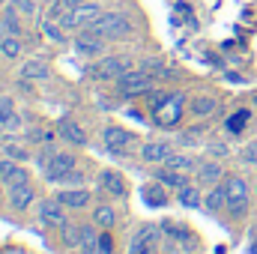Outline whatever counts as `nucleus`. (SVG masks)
<instances>
[{"mask_svg":"<svg viewBox=\"0 0 257 254\" xmlns=\"http://www.w3.org/2000/svg\"><path fill=\"white\" fill-rule=\"evenodd\" d=\"M251 254H257V239H254V242H251Z\"/></svg>","mask_w":257,"mask_h":254,"instance_id":"42","label":"nucleus"},{"mask_svg":"<svg viewBox=\"0 0 257 254\" xmlns=\"http://www.w3.org/2000/svg\"><path fill=\"white\" fill-rule=\"evenodd\" d=\"M141 194H144V200H147V206H156V209H162V206H168V191H165V183H159V180H153V183H147Z\"/></svg>","mask_w":257,"mask_h":254,"instance_id":"20","label":"nucleus"},{"mask_svg":"<svg viewBox=\"0 0 257 254\" xmlns=\"http://www.w3.org/2000/svg\"><path fill=\"white\" fill-rule=\"evenodd\" d=\"M0 36H21V21H18V12L12 6L0 15Z\"/></svg>","mask_w":257,"mask_h":254,"instance_id":"25","label":"nucleus"},{"mask_svg":"<svg viewBox=\"0 0 257 254\" xmlns=\"http://www.w3.org/2000/svg\"><path fill=\"white\" fill-rule=\"evenodd\" d=\"M203 206H206L209 212H221V209H227V191H224V183L212 186V189L203 194Z\"/></svg>","mask_w":257,"mask_h":254,"instance_id":"21","label":"nucleus"},{"mask_svg":"<svg viewBox=\"0 0 257 254\" xmlns=\"http://www.w3.org/2000/svg\"><path fill=\"white\" fill-rule=\"evenodd\" d=\"M194 180H197L200 189H212V186H218L224 180V168L218 162H200L197 171H194Z\"/></svg>","mask_w":257,"mask_h":254,"instance_id":"11","label":"nucleus"},{"mask_svg":"<svg viewBox=\"0 0 257 254\" xmlns=\"http://www.w3.org/2000/svg\"><path fill=\"white\" fill-rule=\"evenodd\" d=\"M90 212H93V224H99L102 230H111V227L117 224V212H114V206H108V203H99V206H93Z\"/></svg>","mask_w":257,"mask_h":254,"instance_id":"22","label":"nucleus"},{"mask_svg":"<svg viewBox=\"0 0 257 254\" xmlns=\"http://www.w3.org/2000/svg\"><path fill=\"white\" fill-rule=\"evenodd\" d=\"M63 186H81L84 183V174H78V171H72V174H66L63 180H60Z\"/></svg>","mask_w":257,"mask_h":254,"instance_id":"38","label":"nucleus"},{"mask_svg":"<svg viewBox=\"0 0 257 254\" xmlns=\"http://www.w3.org/2000/svg\"><path fill=\"white\" fill-rule=\"evenodd\" d=\"M57 135L63 138L66 144H72V147H87V132L81 129V123H75V120H60Z\"/></svg>","mask_w":257,"mask_h":254,"instance_id":"17","label":"nucleus"},{"mask_svg":"<svg viewBox=\"0 0 257 254\" xmlns=\"http://www.w3.org/2000/svg\"><path fill=\"white\" fill-rule=\"evenodd\" d=\"M57 230H60V242H63L66 248H78L81 245V224L66 221L63 227H57Z\"/></svg>","mask_w":257,"mask_h":254,"instance_id":"27","label":"nucleus"},{"mask_svg":"<svg viewBox=\"0 0 257 254\" xmlns=\"http://www.w3.org/2000/svg\"><path fill=\"white\" fill-rule=\"evenodd\" d=\"M102 15H105V9H102L99 3H93V0H90V3L72 6V9L63 15V21H60V24H63L66 30H87V27H93Z\"/></svg>","mask_w":257,"mask_h":254,"instance_id":"4","label":"nucleus"},{"mask_svg":"<svg viewBox=\"0 0 257 254\" xmlns=\"http://www.w3.org/2000/svg\"><path fill=\"white\" fill-rule=\"evenodd\" d=\"M0 197H3V180H0Z\"/></svg>","mask_w":257,"mask_h":254,"instance_id":"44","label":"nucleus"},{"mask_svg":"<svg viewBox=\"0 0 257 254\" xmlns=\"http://www.w3.org/2000/svg\"><path fill=\"white\" fill-rule=\"evenodd\" d=\"M90 33H96V36H102V39H111V42H117V39H128L132 36V18H128L126 12H105L93 27H87Z\"/></svg>","mask_w":257,"mask_h":254,"instance_id":"1","label":"nucleus"},{"mask_svg":"<svg viewBox=\"0 0 257 254\" xmlns=\"http://www.w3.org/2000/svg\"><path fill=\"white\" fill-rule=\"evenodd\" d=\"M105 42L108 39H102V36H96L90 30H81L78 39H75V51H78V57H102L105 54Z\"/></svg>","mask_w":257,"mask_h":254,"instance_id":"8","label":"nucleus"},{"mask_svg":"<svg viewBox=\"0 0 257 254\" xmlns=\"http://www.w3.org/2000/svg\"><path fill=\"white\" fill-rule=\"evenodd\" d=\"M54 197L63 203L66 209H87V206H90V191L84 189V186H75V189H60Z\"/></svg>","mask_w":257,"mask_h":254,"instance_id":"13","label":"nucleus"},{"mask_svg":"<svg viewBox=\"0 0 257 254\" xmlns=\"http://www.w3.org/2000/svg\"><path fill=\"white\" fill-rule=\"evenodd\" d=\"M159 236H162L159 224H141V227L135 230L132 242H138V245H156V242H159Z\"/></svg>","mask_w":257,"mask_h":254,"instance_id":"26","label":"nucleus"},{"mask_svg":"<svg viewBox=\"0 0 257 254\" xmlns=\"http://www.w3.org/2000/svg\"><path fill=\"white\" fill-rule=\"evenodd\" d=\"M189 114V102H186V93H171L156 111H153V120L156 126L162 129H174L183 123V117Z\"/></svg>","mask_w":257,"mask_h":254,"instance_id":"2","label":"nucleus"},{"mask_svg":"<svg viewBox=\"0 0 257 254\" xmlns=\"http://www.w3.org/2000/svg\"><path fill=\"white\" fill-rule=\"evenodd\" d=\"M0 180L3 186H21V183H30V171L18 162V159H0Z\"/></svg>","mask_w":257,"mask_h":254,"instance_id":"7","label":"nucleus"},{"mask_svg":"<svg viewBox=\"0 0 257 254\" xmlns=\"http://www.w3.org/2000/svg\"><path fill=\"white\" fill-rule=\"evenodd\" d=\"M42 33H45L51 42H66V27L60 21H54V18H45V21H42Z\"/></svg>","mask_w":257,"mask_h":254,"instance_id":"29","label":"nucleus"},{"mask_svg":"<svg viewBox=\"0 0 257 254\" xmlns=\"http://www.w3.org/2000/svg\"><path fill=\"white\" fill-rule=\"evenodd\" d=\"M224 191H227V203H248V183L242 177H227Z\"/></svg>","mask_w":257,"mask_h":254,"instance_id":"18","label":"nucleus"},{"mask_svg":"<svg viewBox=\"0 0 257 254\" xmlns=\"http://www.w3.org/2000/svg\"><path fill=\"white\" fill-rule=\"evenodd\" d=\"M251 105H254V108H257V93H254V96H251Z\"/></svg>","mask_w":257,"mask_h":254,"instance_id":"43","label":"nucleus"},{"mask_svg":"<svg viewBox=\"0 0 257 254\" xmlns=\"http://www.w3.org/2000/svg\"><path fill=\"white\" fill-rule=\"evenodd\" d=\"M153 90H156V81H153V75L144 72V69H128L126 75L117 78V93H120L123 99H138V96H147V93H153Z\"/></svg>","mask_w":257,"mask_h":254,"instance_id":"3","label":"nucleus"},{"mask_svg":"<svg viewBox=\"0 0 257 254\" xmlns=\"http://www.w3.org/2000/svg\"><path fill=\"white\" fill-rule=\"evenodd\" d=\"M21 78H27V81H45V78H51V69L45 60H27V63L21 66Z\"/></svg>","mask_w":257,"mask_h":254,"instance_id":"23","label":"nucleus"},{"mask_svg":"<svg viewBox=\"0 0 257 254\" xmlns=\"http://www.w3.org/2000/svg\"><path fill=\"white\" fill-rule=\"evenodd\" d=\"M99 224H81V254H99Z\"/></svg>","mask_w":257,"mask_h":254,"instance_id":"19","label":"nucleus"},{"mask_svg":"<svg viewBox=\"0 0 257 254\" xmlns=\"http://www.w3.org/2000/svg\"><path fill=\"white\" fill-rule=\"evenodd\" d=\"M174 153H177V150H174L171 144H165V141H150V144L141 147V159H144L147 165H165Z\"/></svg>","mask_w":257,"mask_h":254,"instance_id":"10","label":"nucleus"},{"mask_svg":"<svg viewBox=\"0 0 257 254\" xmlns=\"http://www.w3.org/2000/svg\"><path fill=\"white\" fill-rule=\"evenodd\" d=\"M177 203L186 206V209H197L203 206V194H200V186H183L177 191Z\"/></svg>","mask_w":257,"mask_h":254,"instance_id":"24","label":"nucleus"},{"mask_svg":"<svg viewBox=\"0 0 257 254\" xmlns=\"http://www.w3.org/2000/svg\"><path fill=\"white\" fill-rule=\"evenodd\" d=\"M9 6H12L18 15H27V18L36 15V0H9Z\"/></svg>","mask_w":257,"mask_h":254,"instance_id":"35","label":"nucleus"},{"mask_svg":"<svg viewBox=\"0 0 257 254\" xmlns=\"http://www.w3.org/2000/svg\"><path fill=\"white\" fill-rule=\"evenodd\" d=\"M6 156H9V159H18V162H21V159H27V153H24L21 147H15V144H9V147H6Z\"/></svg>","mask_w":257,"mask_h":254,"instance_id":"39","label":"nucleus"},{"mask_svg":"<svg viewBox=\"0 0 257 254\" xmlns=\"http://www.w3.org/2000/svg\"><path fill=\"white\" fill-rule=\"evenodd\" d=\"M0 54L15 60L21 54V36H0Z\"/></svg>","mask_w":257,"mask_h":254,"instance_id":"30","label":"nucleus"},{"mask_svg":"<svg viewBox=\"0 0 257 254\" xmlns=\"http://www.w3.org/2000/svg\"><path fill=\"white\" fill-rule=\"evenodd\" d=\"M254 194H257V183H254Z\"/></svg>","mask_w":257,"mask_h":254,"instance_id":"45","label":"nucleus"},{"mask_svg":"<svg viewBox=\"0 0 257 254\" xmlns=\"http://www.w3.org/2000/svg\"><path fill=\"white\" fill-rule=\"evenodd\" d=\"M102 144H105V150H111V153H126L132 150V144H135V132H128L123 126H105L102 129Z\"/></svg>","mask_w":257,"mask_h":254,"instance_id":"6","label":"nucleus"},{"mask_svg":"<svg viewBox=\"0 0 257 254\" xmlns=\"http://www.w3.org/2000/svg\"><path fill=\"white\" fill-rule=\"evenodd\" d=\"M66 6H81V3H90V0H63Z\"/></svg>","mask_w":257,"mask_h":254,"instance_id":"40","label":"nucleus"},{"mask_svg":"<svg viewBox=\"0 0 257 254\" xmlns=\"http://www.w3.org/2000/svg\"><path fill=\"white\" fill-rule=\"evenodd\" d=\"M248 120H251V111H248V108H239V111H236L224 126H227V132H233V135H236V132H242V129H245Z\"/></svg>","mask_w":257,"mask_h":254,"instance_id":"31","label":"nucleus"},{"mask_svg":"<svg viewBox=\"0 0 257 254\" xmlns=\"http://www.w3.org/2000/svg\"><path fill=\"white\" fill-rule=\"evenodd\" d=\"M39 218L48 224V227H63L66 221V206L57 200V197H48V200H42L39 203Z\"/></svg>","mask_w":257,"mask_h":254,"instance_id":"9","label":"nucleus"},{"mask_svg":"<svg viewBox=\"0 0 257 254\" xmlns=\"http://www.w3.org/2000/svg\"><path fill=\"white\" fill-rule=\"evenodd\" d=\"M15 123V105L9 96H0V126H12Z\"/></svg>","mask_w":257,"mask_h":254,"instance_id":"32","label":"nucleus"},{"mask_svg":"<svg viewBox=\"0 0 257 254\" xmlns=\"http://www.w3.org/2000/svg\"><path fill=\"white\" fill-rule=\"evenodd\" d=\"M215 111H218V99L215 96H194L189 102V117H194V120H206Z\"/></svg>","mask_w":257,"mask_h":254,"instance_id":"16","label":"nucleus"},{"mask_svg":"<svg viewBox=\"0 0 257 254\" xmlns=\"http://www.w3.org/2000/svg\"><path fill=\"white\" fill-rule=\"evenodd\" d=\"M33 144H45V147H51V141L54 138H60L57 132H48V129H30V135H27Z\"/></svg>","mask_w":257,"mask_h":254,"instance_id":"34","label":"nucleus"},{"mask_svg":"<svg viewBox=\"0 0 257 254\" xmlns=\"http://www.w3.org/2000/svg\"><path fill=\"white\" fill-rule=\"evenodd\" d=\"M242 162H245V165H257V141H248V144H245Z\"/></svg>","mask_w":257,"mask_h":254,"instance_id":"37","label":"nucleus"},{"mask_svg":"<svg viewBox=\"0 0 257 254\" xmlns=\"http://www.w3.org/2000/svg\"><path fill=\"white\" fill-rule=\"evenodd\" d=\"M33 200H36V189H33L30 183H21V186H12V189H9V206H12L15 212L30 209Z\"/></svg>","mask_w":257,"mask_h":254,"instance_id":"14","label":"nucleus"},{"mask_svg":"<svg viewBox=\"0 0 257 254\" xmlns=\"http://www.w3.org/2000/svg\"><path fill=\"white\" fill-rule=\"evenodd\" d=\"M99 254H114V236H111V230L99 233Z\"/></svg>","mask_w":257,"mask_h":254,"instance_id":"36","label":"nucleus"},{"mask_svg":"<svg viewBox=\"0 0 257 254\" xmlns=\"http://www.w3.org/2000/svg\"><path fill=\"white\" fill-rule=\"evenodd\" d=\"M99 186H102V191H108L111 197H126L128 194V183L123 174H117V171H102L99 174Z\"/></svg>","mask_w":257,"mask_h":254,"instance_id":"12","label":"nucleus"},{"mask_svg":"<svg viewBox=\"0 0 257 254\" xmlns=\"http://www.w3.org/2000/svg\"><path fill=\"white\" fill-rule=\"evenodd\" d=\"M165 165H171V168H177V171H183V174H194V171H197L194 156H186V153H174Z\"/></svg>","mask_w":257,"mask_h":254,"instance_id":"28","label":"nucleus"},{"mask_svg":"<svg viewBox=\"0 0 257 254\" xmlns=\"http://www.w3.org/2000/svg\"><path fill=\"white\" fill-rule=\"evenodd\" d=\"M144 254H162V251H159L156 245H147V251H144Z\"/></svg>","mask_w":257,"mask_h":254,"instance_id":"41","label":"nucleus"},{"mask_svg":"<svg viewBox=\"0 0 257 254\" xmlns=\"http://www.w3.org/2000/svg\"><path fill=\"white\" fill-rule=\"evenodd\" d=\"M153 180H159V183H165L168 189H183V186H189V180H186V174L183 171H177V168H171V165H159L156 171H153Z\"/></svg>","mask_w":257,"mask_h":254,"instance_id":"15","label":"nucleus"},{"mask_svg":"<svg viewBox=\"0 0 257 254\" xmlns=\"http://www.w3.org/2000/svg\"><path fill=\"white\" fill-rule=\"evenodd\" d=\"M165 227V233L171 236V239H177V242H189L192 236H189V230H186V224H177V221H168V224H162Z\"/></svg>","mask_w":257,"mask_h":254,"instance_id":"33","label":"nucleus"},{"mask_svg":"<svg viewBox=\"0 0 257 254\" xmlns=\"http://www.w3.org/2000/svg\"><path fill=\"white\" fill-rule=\"evenodd\" d=\"M128 69H132L128 57H123V54H105V57H99L96 63L90 66V78H96V81H117L120 75H126Z\"/></svg>","mask_w":257,"mask_h":254,"instance_id":"5","label":"nucleus"}]
</instances>
